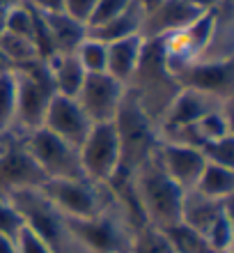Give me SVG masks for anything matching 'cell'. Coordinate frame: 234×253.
<instances>
[{
  "label": "cell",
  "instance_id": "6da1fadb",
  "mask_svg": "<svg viewBox=\"0 0 234 253\" xmlns=\"http://www.w3.org/2000/svg\"><path fill=\"white\" fill-rule=\"evenodd\" d=\"M179 81L174 79V74L166 65L161 40H145L138 69H135L134 79L129 81L127 90L140 104L142 111L156 122V126L161 125L170 101L179 92Z\"/></svg>",
  "mask_w": 234,
  "mask_h": 253
},
{
  "label": "cell",
  "instance_id": "7a4b0ae2",
  "mask_svg": "<svg viewBox=\"0 0 234 253\" xmlns=\"http://www.w3.org/2000/svg\"><path fill=\"white\" fill-rule=\"evenodd\" d=\"M129 180H131V191H134L135 203L140 207L145 223L161 228V230L179 223L184 189L177 187L161 170L154 157L145 161L142 166H138L134 173H129Z\"/></svg>",
  "mask_w": 234,
  "mask_h": 253
},
{
  "label": "cell",
  "instance_id": "3957f363",
  "mask_svg": "<svg viewBox=\"0 0 234 253\" xmlns=\"http://www.w3.org/2000/svg\"><path fill=\"white\" fill-rule=\"evenodd\" d=\"M39 191L48 203L67 221L94 219L115 205V196L108 184L92 182L87 177H69V180H46Z\"/></svg>",
  "mask_w": 234,
  "mask_h": 253
},
{
  "label": "cell",
  "instance_id": "277c9868",
  "mask_svg": "<svg viewBox=\"0 0 234 253\" xmlns=\"http://www.w3.org/2000/svg\"><path fill=\"white\" fill-rule=\"evenodd\" d=\"M117 136H120V147H122V168L127 173H134L138 166H142L145 161L154 157L156 147H159L161 133L156 122L149 118L140 108V104L129 94L122 101L120 111L113 120Z\"/></svg>",
  "mask_w": 234,
  "mask_h": 253
},
{
  "label": "cell",
  "instance_id": "5b68a950",
  "mask_svg": "<svg viewBox=\"0 0 234 253\" xmlns=\"http://www.w3.org/2000/svg\"><path fill=\"white\" fill-rule=\"evenodd\" d=\"M16 79V118H14V136H26L44 125L46 108L53 99V83L44 60L23 69H14Z\"/></svg>",
  "mask_w": 234,
  "mask_h": 253
},
{
  "label": "cell",
  "instance_id": "8992f818",
  "mask_svg": "<svg viewBox=\"0 0 234 253\" xmlns=\"http://www.w3.org/2000/svg\"><path fill=\"white\" fill-rule=\"evenodd\" d=\"M80 168L83 175L92 182L108 184L122 168V147L120 136L113 122L92 125L85 140L78 145Z\"/></svg>",
  "mask_w": 234,
  "mask_h": 253
},
{
  "label": "cell",
  "instance_id": "52a82bcc",
  "mask_svg": "<svg viewBox=\"0 0 234 253\" xmlns=\"http://www.w3.org/2000/svg\"><path fill=\"white\" fill-rule=\"evenodd\" d=\"M23 145L39 166L46 180H69V177H85L80 168L78 147L62 140L60 136L46 131L44 126L23 136Z\"/></svg>",
  "mask_w": 234,
  "mask_h": 253
},
{
  "label": "cell",
  "instance_id": "ba28073f",
  "mask_svg": "<svg viewBox=\"0 0 234 253\" xmlns=\"http://www.w3.org/2000/svg\"><path fill=\"white\" fill-rule=\"evenodd\" d=\"M44 182L46 177L26 150L23 138L7 133V140L0 152V198H12L19 191L39 189Z\"/></svg>",
  "mask_w": 234,
  "mask_h": 253
},
{
  "label": "cell",
  "instance_id": "9c48e42d",
  "mask_svg": "<svg viewBox=\"0 0 234 253\" xmlns=\"http://www.w3.org/2000/svg\"><path fill=\"white\" fill-rule=\"evenodd\" d=\"M124 97H127V85L103 72V74H87L74 99L78 101L83 113L90 118V122L99 125V122L115 120Z\"/></svg>",
  "mask_w": 234,
  "mask_h": 253
},
{
  "label": "cell",
  "instance_id": "30bf717a",
  "mask_svg": "<svg viewBox=\"0 0 234 253\" xmlns=\"http://www.w3.org/2000/svg\"><path fill=\"white\" fill-rule=\"evenodd\" d=\"M181 87H193L204 94H211L221 101H232L234 67L232 58L223 60H195L184 72L177 74Z\"/></svg>",
  "mask_w": 234,
  "mask_h": 253
},
{
  "label": "cell",
  "instance_id": "8fae6325",
  "mask_svg": "<svg viewBox=\"0 0 234 253\" xmlns=\"http://www.w3.org/2000/svg\"><path fill=\"white\" fill-rule=\"evenodd\" d=\"M156 164L161 166V170L170 177V180L181 187L184 191L195 187V182L200 177L202 168H204V157L198 147L191 145H181V143H174V140H159V147L154 152Z\"/></svg>",
  "mask_w": 234,
  "mask_h": 253
},
{
  "label": "cell",
  "instance_id": "7c38bea8",
  "mask_svg": "<svg viewBox=\"0 0 234 253\" xmlns=\"http://www.w3.org/2000/svg\"><path fill=\"white\" fill-rule=\"evenodd\" d=\"M44 129L55 136H60L62 140H67L71 145L78 147L85 140L87 131H90V118L83 113V108L78 106V101L74 97H62V94H53V99L46 108L44 115Z\"/></svg>",
  "mask_w": 234,
  "mask_h": 253
},
{
  "label": "cell",
  "instance_id": "4fadbf2b",
  "mask_svg": "<svg viewBox=\"0 0 234 253\" xmlns=\"http://www.w3.org/2000/svg\"><path fill=\"white\" fill-rule=\"evenodd\" d=\"M232 101H221L211 97V94H204L200 90H193V87H179V92L174 94V99L170 101L166 115L159 125V133L170 131V129H177V126H186L193 125V122L202 120L204 115L214 113L223 106H230Z\"/></svg>",
  "mask_w": 234,
  "mask_h": 253
},
{
  "label": "cell",
  "instance_id": "5bb4252c",
  "mask_svg": "<svg viewBox=\"0 0 234 253\" xmlns=\"http://www.w3.org/2000/svg\"><path fill=\"white\" fill-rule=\"evenodd\" d=\"M202 12H198L188 0H163L159 7L145 12L142 21V40H161L166 35H172L181 28H186Z\"/></svg>",
  "mask_w": 234,
  "mask_h": 253
},
{
  "label": "cell",
  "instance_id": "9a60e30c",
  "mask_svg": "<svg viewBox=\"0 0 234 253\" xmlns=\"http://www.w3.org/2000/svg\"><path fill=\"white\" fill-rule=\"evenodd\" d=\"M232 212L230 210V200H214L198 193L195 189L184 191V200H181V223L195 228L198 233H207L223 214Z\"/></svg>",
  "mask_w": 234,
  "mask_h": 253
},
{
  "label": "cell",
  "instance_id": "2e32d148",
  "mask_svg": "<svg viewBox=\"0 0 234 253\" xmlns=\"http://www.w3.org/2000/svg\"><path fill=\"white\" fill-rule=\"evenodd\" d=\"M142 40L140 35L135 37H127V40H117L108 44V60H106V74H110L113 79L120 83L129 85V81L134 79L138 62L142 55Z\"/></svg>",
  "mask_w": 234,
  "mask_h": 253
},
{
  "label": "cell",
  "instance_id": "e0dca14e",
  "mask_svg": "<svg viewBox=\"0 0 234 253\" xmlns=\"http://www.w3.org/2000/svg\"><path fill=\"white\" fill-rule=\"evenodd\" d=\"M48 30V40L53 46V53H74L80 42L87 37V26L80 21L67 16L65 12L41 14Z\"/></svg>",
  "mask_w": 234,
  "mask_h": 253
},
{
  "label": "cell",
  "instance_id": "ac0fdd59",
  "mask_svg": "<svg viewBox=\"0 0 234 253\" xmlns=\"http://www.w3.org/2000/svg\"><path fill=\"white\" fill-rule=\"evenodd\" d=\"M44 62H46L48 74H51V83H53L55 94L76 97L87 76L85 69L80 67L76 53H53Z\"/></svg>",
  "mask_w": 234,
  "mask_h": 253
},
{
  "label": "cell",
  "instance_id": "d6986e66",
  "mask_svg": "<svg viewBox=\"0 0 234 253\" xmlns=\"http://www.w3.org/2000/svg\"><path fill=\"white\" fill-rule=\"evenodd\" d=\"M142 21H145V9H142L138 2H131L124 12L117 14L115 19L106 21L103 26L90 28L87 35L94 37V40L103 42V44H110V42L127 40V37H135V35H140L142 33Z\"/></svg>",
  "mask_w": 234,
  "mask_h": 253
},
{
  "label": "cell",
  "instance_id": "ffe728a7",
  "mask_svg": "<svg viewBox=\"0 0 234 253\" xmlns=\"http://www.w3.org/2000/svg\"><path fill=\"white\" fill-rule=\"evenodd\" d=\"M195 191L214 200H232L234 193V168L204 164L200 177L195 182Z\"/></svg>",
  "mask_w": 234,
  "mask_h": 253
},
{
  "label": "cell",
  "instance_id": "44dd1931",
  "mask_svg": "<svg viewBox=\"0 0 234 253\" xmlns=\"http://www.w3.org/2000/svg\"><path fill=\"white\" fill-rule=\"evenodd\" d=\"M0 51L5 53L7 62L12 67V72L14 69L30 67V65L41 60V55H39V51H37V46H34V42L28 40V37H19V35H9V33L0 35Z\"/></svg>",
  "mask_w": 234,
  "mask_h": 253
},
{
  "label": "cell",
  "instance_id": "7402d4cb",
  "mask_svg": "<svg viewBox=\"0 0 234 253\" xmlns=\"http://www.w3.org/2000/svg\"><path fill=\"white\" fill-rule=\"evenodd\" d=\"M172 247V253H214L209 247L207 237L202 233H198L195 228L186 226V223H174V226L163 230Z\"/></svg>",
  "mask_w": 234,
  "mask_h": 253
},
{
  "label": "cell",
  "instance_id": "603a6c76",
  "mask_svg": "<svg viewBox=\"0 0 234 253\" xmlns=\"http://www.w3.org/2000/svg\"><path fill=\"white\" fill-rule=\"evenodd\" d=\"M127 253H172V247L161 228L142 223L131 233Z\"/></svg>",
  "mask_w": 234,
  "mask_h": 253
},
{
  "label": "cell",
  "instance_id": "cb8c5ba5",
  "mask_svg": "<svg viewBox=\"0 0 234 253\" xmlns=\"http://www.w3.org/2000/svg\"><path fill=\"white\" fill-rule=\"evenodd\" d=\"M16 118V79L14 72L0 76V136L14 131Z\"/></svg>",
  "mask_w": 234,
  "mask_h": 253
},
{
  "label": "cell",
  "instance_id": "d4e9b609",
  "mask_svg": "<svg viewBox=\"0 0 234 253\" xmlns=\"http://www.w3.org/2000/svg\"><path fill=\"white\" fill-rule=\"evenodd\" d=\"M74 53H76V58H78L80 67L85 69V74H103L106 72L108 44H103V42L94 40V37L87 35Z\"/></svg>",
  "mask_w": 234,
  "mask_h": 253
},
{
  "label": "cell",
  "instance_id": "484cf974",
  "mask_svg": "<svg viewBox=\"0 0 234 253\" xmlns=\"http://www.w3.org/2000/svg\"><path fill=\"white\" fill-rule=\"evenodd\" d=\"M5 33L28 37L34 42V9L28 2L19 7H12L5 12ZM39 51V48H37Z\"/></svg>",
  "mask_w": 234,
  "mask_h": 253
},
{
  "label": "cell",
  "instance_id": "4316f807",
  "mask_svg": "<svg viewBox=\"0 0 234 253\" xmlns=\"http://www.w3.org/2000/svg\"><path fill=\"white\" fill-rule=\"evenodd\" d=\"M209 247L214 253H232V242H234V230H232V212L223 214L221 219L216 221L214 226L209 228L207 233Z\"/></svg>",
  "mask_w": 234,
  "mask_h": 253
},
{
  "label": "cell",
  "instance_id": "83f0119b",
  "mask_svg": "<svg viewBox=\"0 0 234 253\" xmlns=\"http://www.w3.org/2000/svg\"><path fill=\"white\" fill-rule=\"evenodd\" d=\"M200 152L207 164H218V166L234 168V136L209 140V143H204L200 147Z\"/></svg>",
  "mask_w": 234,
  "mask_h": 253
},
{
  "label": "cell",
  "instance_id": "f1b7e54d",
  "mask_svg": "<svg viewBox=\"0 0 234 253\" xmlns=\"http://www.w3.org/2000/svg\"><path fill=\"white\" fill-rule=\"evenodd\" d=\"M23 228L26 223H23V216L19 214L16 205L9 198H0V233L16 240Z\"/></svg>",
  "mask_w": 234,
  "mask_h": 253
},
{
  "label": "cell",
  "instance_id": "f546056e",
  "mask_svg": "<svg viewBox=\"0 0 234 253\" xmlns=\"http://www.w3.org/2000/svg\"><path fill=\"white\" fill-rule=\"evenodd\" d=\"M131 2H134V0H97L92 19L87 23V30H90V28H97V26H103L106 21L115 19V16L124 12Z\"/></svg>",
  "mask_w": 234,
  "mask_h": 253
},
{
  "label": "cell",
  "instance_id": "4dcf8cb0",
  "mask_svg": "<svg viewBox=\"0 0 234 253\" xmlns=\"http://www.w3.org/2000/svg\"><path fill=\"white\" fill-rule=\"evenodd\" d=\"M16 253H53V249L48 247L41 237H37L33 230L23 228L19 237H16Z\"/></svg>",
  "mask_w": 234,
  "mask_h": 253
},
{
  "label": "cell",
  "instance_id": "1f68e13d",
  "mask_svg": "<svg viewBox=\"0 0 234 253\" xmlns=\"http://www.w3.org/2000/svg\"><path fill=\"white\" fill-rule=\"evenodd\" d=\"M94 5H97V0H65L62 2V12L87 26L90 19H92Z\"/></svg>",
  "mask_w": 234,
  "mask_h": 253
},
{
  "label": "cell",
  "instance_id": "d6a6232c",
  "mask_svg": "<svg viewBox=\"0 0 234 253\" xmlns=\"http://www.w3.org/2000/svg\"><path fill=\"white\" fill-rule=\"evenodd\" d=\"M26 2L41 14H53V12H62V2L65 0H26Z\"/></svg>",
  "mask_w": 234,
  "mask_h": 253
},
{
  "label": "cell",
  "instance_id": "836d02e7",
  "mask_svg": "<svg viewBox=\"0 0 234 253\" xmlns=\"http://www.w3.org/2000/svg\"><path fill=\"white\" fill-rule=\"evenodd\" d=\"M188 2H191L198 12H211L216 7H221L225 0H188Z\"/></svg>",
  "mask_w": 234,
  "mask_h": 253
},
{
  "label": "cell",
  "instance_id": "e575fe53",
  "mask_svg": "<svg viewBox=\"0 0 234 253\" xmlns=\"http://www.w3.org/2000/svg\"><path fill=\"white\" fill-rule=\"evenodd\" d=\"M0 253H16V240L0 233Z\"/></svg>",
  "mask_w": 234,
  "mask_h": 253
},
{
  "label": "cell",
  "instance_id": "d590c367",
  "mask_svg": "<svg viewBox=\"0 0 234 253\" xmlns=\"http://www.w3.org/2000/svg\"><path fill=\"white\" fill-rule=\"evenodd\" d=\"M134 2H138V5L145 9V12H149V9H154V7H159L163 0H134Z\"/></svg>",
  "mask_w": 234,
  "mask_h": 253
},
{
  "label": "cell",
  "instance_id": "8d00e7d4",
  "mask_svg": "<svg viewBox=\"0 0 234 253\" xmlns=\"http://www.w3.org/2000/svg\"><path fill=\"white\" fill-rule=\"evenodd\" d=\"M26 0H0V9L2 12H7V9H12V7H19V5H23Z\"/></svg>",
  "mask_w": 234,
  "mask_h": 253
},
{
  "label": "cell",
  "instance_id": "74e56055",
  "mask_svg": "<svg viewBox=\"0 0 234 253\" xmlns=\"http://www.w3.org/2000/svg\"><path fill=\"white\" fill-rule=\"evenodd\" d=\"M9 72H12V67H9V62H7L5 53L0 51V76H2V74H9Z\"/></svg>",
  "mask_w": 234,
  "mask_h": 253
},
{
  "label": "cell",
  "instance_id": "f35d334b",
  "mask_svg": "<svg viewBox=\"0 0 234 253\" xmlns=\"http://www.w3.org/2000/svg\"><path fill=\"white\" fill-rule=\"evenodd\" d=\"M5 33V12L0 9V35Z\"/></svg>",
  "mask_w": 234,
  "mask_h": 253
},
{
  "label": "cell",
  "instance_id": "ab89813d",
  "mask_svg": "<svg viewBox=\"0 0 234 253\" xmlns=\"http://www.w3.org/2000/svg\"><path fill=\"white\" fill-rule=\"evenodd\" d=\"M5 140H7V136H0V152H2V145H5Z\"/></svg>",
  "mask_w": 234,
  "mask_h": 253
}]
</instances>
